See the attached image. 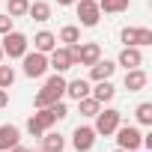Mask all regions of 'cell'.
Wrapping results in <instances>:
<instances>
[{
  "mask_svg": "<svg viewBox=\"0 0 152 152\" xmlns=\"http://www.w3.org/2000/svg\"><path fill=\"white\" fill-rule=\"evenodd\" d=\"M119 119H122V113L119 110H113V107H104V110H99L96 113V134H104V137H110L116 128H119Z\"/></svg>",
  "mask_w": 152,
  "mask_h": 152,
  "instance_id": "obj_4",
  "label": "cell"
},
{
  "mask_svg": "<svg viewBox=\"0 0 152 152\" xmlns=\"http://www.w3.org/2000/svg\"><path fill=\"white\" fill-rule=\"evenodd\" d=\"M12 84H15V72H12V66H0V87L9 90Z\"/></svg>",
  "mask_w": 152,
  "mask_h": 152,
  "instance_id": "obj_26",
  "label": "cell"
},
{
  "mask_svg": "<svg viewBox=\"0 0 152 152\" xmlns=\"http://www.w3.org/2000/svg\"><path fill=\"white\" fill-rule=\"evenodd\" d=\"M69 116V107L63 104V102H57V104H51V107H39L30 119H27V131L33 134V137H42L54 122H60V119H66Z\"/></svg>",
  "mask_w": 152,
  "mask_h": 152,
  "instance_id": "obj_1",
  "label": "cell"
},
{
  "mask_svg": "<svg viewBox=\"0 0 152 152\" xmlns=\"http://www.w3.org/2000/svg\"><path fill=\"white\" fill-rule=\"evenodd\" d=\"M27 9H30V0H9V12L6 15L21 18V15H27Z\"/></svg>",
  "mask_w": 152,
  "mask_h": 152,
  "instance_id": "obj_25",
  "label": "cell"
},
{
  "mask_svg": "<svg viewBox=\"0 0 152 152\" xmlns=\"http://www.w3.org/2000/svg\"><path fill=\"white\" fill-rule=\"evenodd\" d=\"M60 42H66V45H78V42H81V30L75 27V24H66V27L60 30Z\"/></svg>",
  "mask_w": 152,
  "mask_h": 152,
  "instance_id": "obj_22",
  "label": "cell"
},
{
  "mask_svg": "<svg viewBox=\"0 0 152 152\" xmlns=\"http://www.w3.org/2000/svg\"><path fill=\"white\" fill-rule=\"evenodd\" d=\"M113 134H116L119 149H128V152L140 149V143H143V134H140V128H137V125H119Z\"/></svg>",
  "mask_w": 152,
  "mask_h": 152,
  "instance_id": "obj_6",
  "label": "cell"
},
{
  "mask_svg": "<svg viewBox=\"0 0 152 152\" xmlns=\"http://www.w3.org/2000/svg\"><path fill=\"white\" fill-rule=\"evenodd\" d=\"M12 30V15H0V36H6Z\"/></svg>",
  "mask_w": 152,
  "mask_h": 152,
  "instance_id": "obj_27",
  "label": "cell"
},
{
  "mask_svg": "<svg viewBox=\"0 0 152 152\" xmlns=\"http://www.w3.org/2000/svg\"><path fill=\"white\" fill-rule=\"evenodd\" d=\"M75 66V57H72V51L69 48H54L51 51V60H48V69H54V72H69Z\"/></svg>",
  "mask_w": 152,
  "mask_h": 152,
  "instance_id": "obj_11",
  "label": "cell"
},
{
  "mask_svg": "<svg viewBox=\"0 0 152 152\" xmlns=\"http://www.w3.org/2000/svg\"><path fill=\"white\" fill-rule=\"evenodd\" d=\"M78 107H81V116H96L99 110H102V104L93 99V96H87V99H81L78 102Z\"/></svg>",
  "mask_w": 152,
  "mask_h": 152,
  "instance_id": "obj_23",
  "label": "cell"
},
{
  "mask_svg": "<svg viewBox=\"0 0 152 152\" xmlns=\"http://www.w3.org/2000/svg\"><path fill=\"white\" fill-rule=\"evenodd\" d=\"M75 9H78L81 27H96L99 18H102V9H99L96 0H78V3H75Z\"/></svg>",
  "mask_w": 152,
  "mask_h": 152,
  "instance_id": "obj_7",
  "label": "cell"
},
{
  "mask_svg": "<svg viewBox=\"0 0 152 152\" xmlns=\"http://www.w3.org/2000/svg\"><path fill=\"white\" fill-rule=\"evenodd\" d=\"M6 152H30V149H27V146H21V143H18V146H12V149H6Z\"/></svg>",
  "mask_w": 152,
  "mask_h": 152,
  "instance_id": "obj_29",
  "label": "cell"
},
{
  "mask_svg": "<svg viewBox=\"0 0 152 152\" xmlns=\"http://www.w3.org/2000/svg\"><path fill=\"white\" fill-rule=\"evenodd\" d=\"M96 128H90V125H78L75 128V134H72V146L78 149V152H90L93 146H96Z\"/></svg>",
  "mask_w": 152,
  "mask_h": 152,
  "instance_id": "obj_9",
  "label": "cell"
},
{
  "mask_svg": "<svg viewBox=\"0 0 152 152\" xmlns=\"http://www.w3.org/2000/svg\"><path fill=\"white\" fill-rule=\"evenodd\" d=\"M122 84H125L128 93H140V90L149 84V78H146L143 69H125V81H122Z\"/></svg>",
  "mask_w": 152,
  "mask_h": 152,
  "instance_id": "obj_12",
  "label": "cell"
},
{
  "mask_svg": "<svg viewBox=\"0 0 152 152\" xmlns=\"http://www.w3.org/2000/svg\"><path fill=\"white\" fill-rule=\"evenodd\" d=\"M63 96H66V78H63L60 72H54L51 78L45 81V87L36 93L33 104H36V110H39V107H51V104H57Z\"/></svg>",
  "mask_w": 152,
  "mask_h": 152,
  "instance_id": "obj_2",
  "label": "cell"
},
{
  "mask_svg": "<svg viewBox=\"0 0 152 152\" xmlns=\"http://www.w3.org/2000/svg\"><path fill=\"white\" fill-rule=\"evenodd\" d=\"M78 0H57V6H75Z\"/></svg>",
  "mask_w": 152,
  "mask_h": 152,
  "instance_id": "obj_30",
  "label": "cell"
},
{
  "mask_svg": "<svg viewBox=\"0 0 152 152\" xmlns=\"http://www.w3.org/2000/svg\"><path fill=\"white\" fill-rule=\"evenodd\" d=\"M6 104H9V90L0 87V107H6Z\"/></svg>",
  "mask_w": 152,
  "mask_h": 152,
  "instance_id": "obj_28",
  "label": "cell"
},
{
  "mask_svg": "<svg viewBox=\"0 0 152 152\" xmlns=\"http://www.w3.org/2000/svg\"><path fill=\"white\" fill-rule=\"evenodd\" d=\"M113 72H116V63H110V60H96V63L90 66V78H93V81H110Z\"/></svg>",
  "mask_w": 152,
  "mask_h": 152,
  "instance_id": "obj_14",
  "label": "cell"
},
{
  "mask_svg": "<svg viewBox=\"0 0 152 152\" xmlns=\"http://www.w3.org/2000/svg\"><path fill=\"white\" fill-rule=\"evenodd\" d=\"M27 15H30L33 21H39V24H45V21H51V3H45V0H36V3H30V9H27Z\"/></svg>",
  "mask_w": 152,
  "mask_h": 152,
  "instance_id": "obj_20",
  "label": "cell"
},
{
  "mask_svg": "<svg viewBox=\"0 0 152 152\" xmlns=\"http://www.w3.org/2000/svg\"><path fill=\"white\" fill-rule=\"evenodd\" d=\"M27 36L24 33H15V30H9L6 36H3V45H0V48H3V54L9 57V60H18V57H24L27 54Z\"/></svg>",
  "mask_w": 152,
  "mask_h": 152,
  "instance_id": "obj_5",
  "label": "cell"
},
{
  "mask_svg": "<svg viewBox=\"0 0 152 152\" xmlns=\"http://www.w3.org/2000/svg\"><path fill=\"white\" fill-rule=\"evenodd\" d=\"M66 96H69V99H75V102L87 99V96H90V81H84V78L66 81Z\"/></svg>",
  "mask_w": 152,
  "mask_h": 152,
  "instance_id": "obj_18",
  "label": "cell"
},
{
  "mask_svg": "<svg viewBox=\"0 0 152 152\" xmlns=\"http://www.w3.org/2000/svg\"><path fill=\"white\" fill-rule=\"evenodd\" d=\"M140 63H143V54H140V48H134V45H125V48L119 51V60H116V66H125V69H140Z\"/></svg>",
  "mask_w": 152,
  "mask_h": 152,
  "instance_id": "obj_13",
  "label": "cell"
},
{
  "mask_svg": "<svg viewBox=\"0 0 152 152\" xmlns=\"http://www.w3.org/2000/svg\"><path fill=\"white\" fill-rule=\"evenodd\" d=\"M96 3H99V9H102V12H107V15H119V12H125V9H128L131 0H96Z\"/></svg>",
  "mask_w": 152,
  "mask_h": 152,
  "instance_id": "obj_21",
  "label": "cell"
},
{
  "mask_svg": "<svg viewBox=\"0 0 152 152\" xmlns=\"http://www.w3.org/2000/svg\"><path fill=\"white\" fill-rule=\"evenodd\" d=\"M0 60H3V48H0Z\"/></svg>",
  "mask_w": 152,
  "mask_h": 152,
  "instance_id": "obj_32",
  "label": "cell"
},
{
  "mask_svg": "<svg viewBox=\"0 0 152 152\" xmlns=\"http://www.w3.org/2000/svg\"><path fill=\"white\" fill-rule=\"evenodd\" d=\"M57 48V36L51 33V30H39L36 36H33V51H39V54H51Z\"/></svg>",
  "mask_w": 152,
  "mask_h": 152,
  "instance_id": "obj_15",
  "label": "cell"
},
{
  "mask_svg": "<svg viewBox=\"0 0 152 152\" xmlns=\"http://www.w3.org/2000/svg\"><path fill=\"white\" fill-rule=\"evenodd\" d=\"M72 57H75V66H93L96 60H102V48L99 42H78V45H69Z\"/></svg>",
  "mask_w": 152,
  "mask_h": 152,
  "instance_id": "obj_3",
  "label": "cell"
},
{
  "mask_svg": "<svg viewBox=\"0 0 152 152\" xmlns=\"http://www.w3.org/2000/svg\"><path fill=\"white\" fill-rule=\"evenodd\" d=\"M134 116H137L140 125H152V102H140L137 110H134Z\"/></svg>",
  "mask_w": 152,
  "mask_h": 152,
  "instance_id": "obj_24",
  "label": "cell"
},
{
  "mask_svg": "<svg viewBox=\"0 0 152 152\" xmlns=\"http://www.w3.org/2000/svg\"><path fill=\"white\" fill-rule=\"evenodd\" d=\"M113 152H128V149H113Z\"/></svg>",
  "mask_w": 152,
  "mask_h": 152,
  "instance_id": "obj_31",
  "label": "cell"
},
{
  "mask_svg": "<svg viewBox=\"0 0 152 152\" xmlns=\"http://www.w3.org/2000/svg\"><path fill=\"white\" fill-rule=\"evenodd\" d=\"M93 90V99L99 102V104H104V102H110L113 96H116V87L110 84V81H96V87H90Z\"/></svg>",
  "mask_w": 152,
  "mask_h": 152,
  "instance_id": "obj_19",
  "label": "cell"
},
{
  "mask_svg": "<svg viewBox=\"0 0 152 152\" xmlns=\"http://www.w3.org/2000/svg\"><path fill=\"white\" fill-rule=\"evenodd\" d=\"M21 60H24V75H27V78H42V75L48 72V57L39 54V51L24 54Z\"/></svg>",
  "mask_w": 152,
  "mask_h": 152,
  "instance_id": "obj_8",
  "label": "cell"
},
{
  "mask_svg": "<svg viewBox=\"0 0 152 152\" xmlns=\"http://www.w3.org/2000/svg\"><path fill=\"white\" fill-rule=\"evenodd\" d=\"M18 143H21L18 125H0V152H6V149H12Z\"/></svg>",
  "mask_w": 152,
  "mask_h": 152,
  "instance_id": "obj_16",
  "label": "cell"
},
{
  "mask_svg": "<svg viewBox=\"0 0 152 152\" xmlns=\"http://www.w3.org/2000/svg\"><path fill=\"white\" fill-rule=\"evenodd\" d=\"M119 39L125 45H134V48H143V45H152V30L146 27H125L119 33Z\"/></svg>",
  "mask_w": 152,
  "mask_h": 152,
  "instance_id": "obj_10",
  "label": "cell"
},
{
  "mask_svg": "<svg viewBox=\"0 0 152 152\" xmlns=\"http://www.w3.org/2000/svg\"><path fill=\"white\" fill-rule=\"evenodd\" d=\"M66 149V137L60 134V131H45L42 134V152H63Z\"/></svg>",
  "mask_w": 152,
  "mask_h": 152,
  "instance_id": "obj_17",
  "label": "cell"
}]
</instances>
